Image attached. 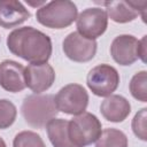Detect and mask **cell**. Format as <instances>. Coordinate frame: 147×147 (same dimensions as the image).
<instances>
[{
  "instance_id": "cell-1",
  "label": "cell",
  "mask_w": 147,
  "mask_h": 147,
  "mask_svg": "<svg viewBox=\"0 0 147 147\" xmlns=\"http://www.w3.org/2000/svg\"><path fill=\"white\" fill-rule=\"evenodd\" d=\"M7 47L14 55L30 64L47 63L53 51L51 38L33 26L13 30L7 37Z\"/></svg>"
},
{
  "instance_id": "cell-2",
  "label": "cell",
  "mask_w": 147,
  "mask_h": 147,
  "mask_svg": "<svg viewBox=\"0 0 147 147\" xmlns=\"http://www.w3.org/2000/svg\"><path fill=\"white\" fill-rule=\"evenodd\" d=\"M21 113L25 122L37 129L45 127L49 121L56 117L59 110L52 94L28 95L21 107Z\"/></svg>"
},
{
  "instance_id": "cell-3",
  "label": "cell",
  "mask_w": 147,
  "mask_h": 147,
  "mask_svg": "<svg viewBox=\"0 0 147 147\" xmlns=\"http://www.w3.org/2000/svg\"><path fill=\"white\" fill-rule=\"evenodd\" d=\"M77 6L69 0H55L44 3L36 13L37 21L49 29H65L77 18Z\"/></svg>"
},
{
  "instance_id": "cell-4",
  "label": "cell",
  "mask_w": 147,
  "mask_h": 147,
  "mask_svg": "<svg viewBox=\"0 0 147 147\" xmlns=\"http://www.w3.org/2000/svg\"><path fill=\"white\" fill-rule=\"evenodd\" d=\"M68 132L75 146L86 147L99 139L102 132V125L95 115L84 111L69 121Z\"/></svg>"
},
{
  "instance_id": "cell-5",
  "label": "cell",
  "mask_w": 147,
  "mask_h": 147,
  "mask_svg": "<svg viewBox=\"0 0 147 147\" xmlns=\"http://www.w3.org/2000/svg\"><path fill=\"white\" fill-rule=\"evenodd\" d=\"M86 84L96 96H109L118 87L119 74L110 64L101 63L90 70Z\"/></svg>"
},
{
  "instance_id": "cell-6",
  "label": "cell",
  "mask_w": 147,
  "mask_h": 147,
  "mask_svg": "<svg viewBox=\"0 0 147 147\" xmlns=\"http://www.w3.org/2000/svg\"><path fill=\"white\" fill-rule=\"evenodd\" d=\"M54 101L59 111L77 116L86 110L88 94L82 85L72 83L62 87L54 96Z\"/></svg>"
},
{
  "instance_id": "cell-7",
  "label": "cell",
  "mask_w": 147,
  "mask_h": 147,
  "mask_svg": "<svg viewBox=\"0 0 147 147\" xmlns=\"http://www.w3.org/2000/svg\"><path fill=\"white\" fill-rule=\"evenodd\" d=\"M77 32L83 37L95 40L101 37L108 26V16L105 9L92 7L84 9L76 18Z\"/></svg>"
},
{
  "instance_id": "cell-8",
  "label": "cell",
  "mask_w": 147,
  "mask_h": 147,
  "mask_svg": "<svg viewBox=\"0 0 147 147\" xmlns=\"http://www.w3.org/2000/svg\"><path fill=\"white\" fill-rule=\"evenodd\" d=\"M96 41L87 39L79 34L77 31L69 33L63 42L62 48L68 59L74 62H88L91 61L96 53Z\"/></svg>"
},
{
  "instance_id": "cell-9",
  "label": "cell",
  "mask_w": 147,
  "mask_h": 147,
  "mask_svg": "<svg viewBox=\"0 0 147 147\" xmlns=\"http://www.w3.org/2000/svg\"><path fill=\"white\" fill-rule=\"evenodd\" d=\"M24 79L25 85L34 92V94H40L53 85L55 80V71L48 63L29 64L24 68Z\"/></svg>"
},
{
  "instance_id": "cell-10",
  "label": "cell",
  "mask_w": 147,
  "mask_h": 147,
  "mask_svg": "<svg viewBox=\"0 0 147 147\" xmlns=\"http://www.w3.org/2000/svg\"><path fill=\"white\" fill-rule=\"evenodd\" d=\"M110 55L119 65H131L139 59V40L131 34L117 36L110 45Z\"/></svg>"
},
{
  "instance_id": "cell-11",
  "label": "cell",
  "mask_w": 147,
  "mask_h": 147,
  "mask_svg": "<svg viewBox=\"0 0 147 147\" xmlns=\"http://www.w3.org/2000/svg\"><path fill=\"white\" fill-rule=\"evenodd\" d=\"M102 6H106L107 16L110 17L116 23H127L138 17L141 13L145 21V8L147 6L146 1L133 2V1H107L101 2Z\"/></svg>"
},
{
  "instance_id": "cell-12",
  "label": "cell",
  "mask_w": 147,
  "mask_h": 147,
  "mask_svg": "<svg viewBox=\"0 0 147 147\" xmlns=\"http://www.w3.org/2000/svg\"><path fill=\"white\" fill-rule=\"evenodd\" d=\"M0 86L11 93L23 91L25 85L24 67L13 60H5L0 63Z\"/></svg>"
},
{
  "instance_id": "cell-13",
  "label": "cell",
  "mask_w": 147,
  "mask_h": 147,
  "mask_svg": "<svg viewBox=\"0 0 147 147\" xmlns=\"http://www.w3.org/2000/svg\"><path fill=\"white\" fill-rule=\"evenodd\" d=\"M30 11L23 6L21 1L16 0H0V26L3 29H11L29 20Z\"/></svg>"
},
{
  "instance_id": "cell-14",
  "label": "cell",
  "mask_w": 147,
  "mask_h": 147,
  "mask_svg": "<svg viewBox=\"0 0 147 147\" xmlns=\"http://www.w3.org/2000/svg\"><path fill=\"white\" fill-rule=\"evenodd\" d=\"M100 111L107 121L113 123H121L130 115L131 105L124 96L118 94H110L101 102Z\"/></svg>"
},
{
  "instance_id": "cell-15",
  "label": "cell",
  "mask_w": 147,
  "mask_h": 147,
  "mask_svg": "<svg viewBox=\"0 0 147 147\" xmlns=\"http://www.w3.org/2000/svg\"><path fill=\"white\" fill-rule=\"evenodd\" d=\"M68 124L69 121L63 118H53L47 123V136L54 147H77L70 140Z\"/></svg>"
},
{
  "instance_id": "cell-16",
  "label": "cell",
  "mask_w": 147,
  "mask_h": 147,
  "mask_svg": "<svg viewBox=\"0 0 147 147\" xmlns=\"http://www.w3.org/2000/svg\"><path fill=\"white\" fill-rule=\"evenodd\" d=\"M95 147H127V137L117 129H106L96 140Z\"/></svg>"
},
{
  "instance_id": "cell-17",
  "label": "cell",
  "mask_w": 147,
  "mask_h": 147,
  "mask_svg": "<svg viewBox=\"0 0 147 147\" xmlns=\"http://www.w3.org/2000/svg\"><path fill=\"white\" fill-rule=\"evenodd\" d=\"M130 92L134 99L141 102L147 101V72L141 70L131 78L130 82Z\"/></svg>"
},
{
  "instance_id": "cell-18",
  "label": "cell",
  "mask_w": 147,
  "mask_h": 147,
  "mask_svg": "<svg viewBox=\"0 0 147 147\" xmlns=\"http://www.w3.org/2000/svg\"><path fill=\"white\" fill-rule=\"evenodd\" d=\"M16 116L17 109L15 105L7 99H0V130L11 126L16 119Z\"/></svg>"
},
{
  "instance_id": "cell-19",
  "label": "cell",
  "mask_w": 147,
  "mask_h": 147,
  "mask_svg": "<svg viewBox=\"0 0 147 147\" xmlns=\"http://www.w3.org/2000/svg\"><path fill=\"white\" fill-rule=\"evenodd\" d=\"M13 147H46L42 138L33 131H22L17 133L13 141Z\"/></svg>"
},
{
  "instance_id": "cell-20",
  "label": "cell",
  "mask_w": 147,
  "mask_h": 147,
  "mask_svg": "<svg viewBox=\"0 0 147 147\" xmlns=\"http://www.w3.org/2000/svg\"><path fill=\"white\" fill-rule=\"evenodd\" d=\"M132 131L141 140H147V108L140 109L132 119Z\"/></svg>"
},
{
  "instance_id": "cell-21",
  "label": "cell",
  "mask_w": 147,
  "mask_h": 147,
  "mask_svg": "<svg viewBox=\"0 0 147 147\" xmlns=\"http://www.w3.org/2000/svg\"><path fill=\"white\" fill-rule=\"evenodd\" d=\"M146 37L144 36L141 40H139V59L142 62H146Z\"/></svg>"
},
{
  "instance_id": "cell-22",
  "label": "cell",
  "mask_w": 147,
  "mask_h": 147,
  "mask_svg": "<svg viewBox=\"0 0 147 147\" xmlns=\"http://www.w3.org/2000/svg\"><path fill=\"white\" fill-rule=\"evenodd\" d=\"M0 147H7V146H6V142H5V140H3L1 137H0Z\"/></svg>"
}]
</instances>
